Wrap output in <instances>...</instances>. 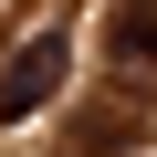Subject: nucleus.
Segmentation results:
<instances>
[{
    "instance_id": "nucleus-1",
    "label": "nucleus",
    "mask_w": 157,
    "mask_h": 157,
    "mask_svg": "<svg viewBox=\"0 0 157 157\" xmlns=\"http://www.w3.org/2000/svg\"><path fill=\"white\" fill-rule=\"evenodd\" d=\"M63 63H73V42H63V32H32L11 63H0V126L42 115V105H52V84H63Z\"/></svg>"
},
{
    "instance_id": "nucleus-2",
    "label": "nucleus",
    "mask_w": 157,
    "mask_h": 157,
    "mask_svg": "<svg viewBox=\"0 0 157 157\" xmlns=\"http://www.w3.org/2000/svg\"><path fill=\"white\" fill-rule=\"evenodd\" d=\"M115 63H157V0H126L115 11Z\"/></svg>"
}]
</instances>
